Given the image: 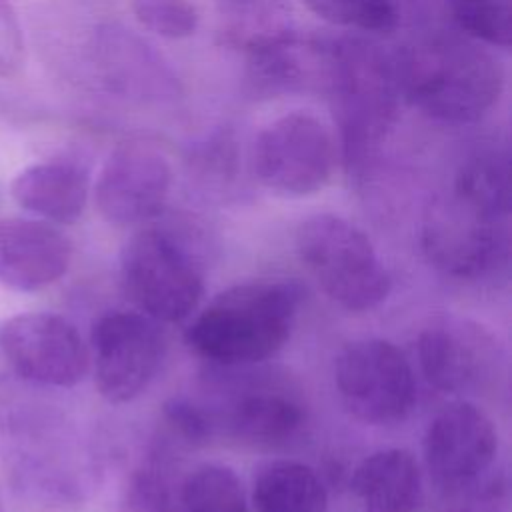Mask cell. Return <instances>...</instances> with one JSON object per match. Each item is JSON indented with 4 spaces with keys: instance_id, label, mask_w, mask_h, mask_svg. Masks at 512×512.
<instances>
[{
    "instance_id": "ffe728a7",
    "label": "cell",
    "mask_w": 512,
    "mask_h": 512,
    "mask_svg": "<svg viewBox=\"0 0 512 512\" xmlns=\"http://www.w3.org/2000/svg\"><path fill=\"white\" fill-rule=\"evenodd\" d=\"M258 512H328V492L318 472L298 460H276L254 478Z\"/></svg>"
},
{
    "instance_id": "cb8c5ba5",
    "label": "cell",
    "mask_w": 512,
    "mask_h": 512,
    "mask_svg": "<svg viewBox=\"0 0 512 512\" xmlns=\"http://www.w3.org/2000/svg\"><path fill=\"white\" fill-rule=\"evenodd\" d=\"M318 18L364 32H392L398 12L392 0H302Z\"/></svg>"
},
{
    "instance_id": "6da1fadb",
    "label": "cell",
    "mask_w": 512,
    "mask_h": 512,
    "mask_svg": "<svg viewBox=\"0 0 512 512\" xmlns=\"http://www.w3.org/2000/svg\"><path fill=\"white\" fill-rule=\"evenodd\" d=\"M304 290L290 278H260L216 294L186 328L188 348L220 368L272 358L290 340Z\"/></svg>"
},
{
    "instance_id": "7c38bea8",
    "label": "cell",
    "mask_w": 512,
    "mask_h": 512,
    "mask_svg": "<svg viewBox=\"0 0 512 512\" xmlns=\"http://www.w3.org/2000/svg\"><path fill=\"white\" fill-rule=\"evenodd\" d=\"M498 452V432L490 416L468 400L444 406L424 436L426 468L444 496L482 482Z\"/></svg>"
},
{
    "instance_id": "603a6c76",
    "label": "cell",
    "mask_w": 512,
    "mask_h": 512,
    "mask_svg": "<svg viewBox=\"0 0 512 512\" xmlns=\"http://www.w3.org/2000/svg\"><path fill=\"white\" fill-rule=\"evenodd\" d=\"M456 26L474 40L508 48L512 38V0H450Z\"/></svg>"
},
{
    "instance_id": "7402d4cb",
    "label": "cell",
    "mask_w": 512,
    "mask_h": 512,
    "mask_svg": "<svg viewBox=\"0 0 512 512\" xmlns=\"http://www.w3.org/2000/svg\"><path fill=\"white\" fill-rule=\"evenodd\" d=\"M180 512H248L238 474L224 464H200L186 474L178 490Z\"/></svg>"
},
{
    "instance_id": "83f0119b",
    "label": "cell",
    "mask_w": 512,
    "mask_h": 512,
    "mask_svg": "<svg viewBox=\"0 0 512 512\" xmlns=\"http://www.w3.org/2000/svg\"><path fill=\"white\" fill-rule=\"evenodd\" d=\"M24 64V40L10 0H0V78H10Z\"/></svg>"
},
{
    "instance_id": "2e32d148",
    "label": "cell",
    "mask_w": 512,
    "mask_h": 512,
    "mask_svg": "<svg viewBox=\"0 0 512 512\" xmlns=\"http://www.w3.org/2000/svg\"><path fill=\"white\" fill-rule=\"evenodd\" d=\"M250 80L262 94L330 88L334 44L300 40L290 30L274 34L250 48Z\"/></svg>"
},
{
    "instance_id": "4dcf8cb0",
    "label": "cell",
    "mask_w": 512,
    "mask_h": 512,
    "mask_svg": "<svg viewBox=\"0 0 512 512\" xmlns=\"http://www.w3.org/2000/svg\"><path fill=\"white\" fill-rule=\"evenodd\" d=\"M0 200H2V196H0Z\"/></svg>"
},
{
    "instance_id": "44dd1931",
    "label": "cell",
    "mask_w": 512,
    "mask_h": 512,
    "mask_svg": "<svg viewBox=\"0 0 512 512\" xmlns=\"http://www.w3.org/2000/svg\"><path fill=\"white\" fill-rule=\"evenodd\" d=\"M454 198L468 208L506 220L508 218V156L496 148L480 150L458 170Z\"/></svg>"
},
{
    "instance_id": "277c9868",
    "label": "cell",
    "mask_w": 512,
    "mask_h": 512,
    "mask_svg": "<svg viewBox=\"0 0 512 512\" xmlns=\"http://www.w3.org/2000/svg\"><path fill=\"white\" fill-rule=\"evenodd\" d=\"M120 282L138 312L156 322L188 318L204 294V268L194 244L168 226H148L120 254Z\"/></svg>"
},
{
    "instance_id": "4fadbf2b",
    "label": "cell",
    "mask_w": 512,
    "mask_h": 512,
    "mask_svg": "<svg viewBox=\"0 0 512 512\" xmlns=\"http://www.w3.org/2000/svg\"><path fill=\"white\" fill-rule=\"evenodd\" d=\"M170 184L172 168L158 148L126 142L110 152L98 174L96 208L114 226L142 224L160 214Z\"/></svg>"
},
{
    "instance_id": "e0dca14e",
    "label": "cell",
    "mask_w": 512,
    "mask_h": 512,
    "mask_svg": "<svg viewBox=\"0 0 512 512\" xmlns=\"http://www.w3.org/2000/svg\"><path fill=\"white\" fill-rule=\"evenodd\" d=\"M216 428H224L234 440L256 446L276 448L288 444L304 426L306 410L286 388L252 384L240 390L222 416H214Z\"/></svg>"
},
{
    "instance_id": "7a4b0ae2",
    "label": "cell",
    "mask_w": 512,
    "mask_h": 512,
    "mask_svg": "<svg viewBox=\"0 0 512 512\" xmlns=\"http://www.w3.org/2000/svg\"><path fill=\"white\" fill-rule=\"evenodd\" d=\"M396 74L412 104L450 124L482 118L504 86L498 60L474 42L458 38H434L414 46Z\"/></svg>"
},
{
    "instance_id": "9a60e30c",
    "label": "cell",
    "mask_w": 512,
    "mask_h": 512,
    "mask_svg": "<svg viewBox=\"0 0 512 512\" xmlns=\"http://www.w3.org/2000/svg\"><path fill=\"white\" fill-rule=\"evenodd\" d=\"M98 60L108 86L140 104H164L180 96V84L168 62L146 40L122 26L100 34Z\"/></svg>"
},
{
    "instance_id": "f546056e",
    "label": "cell",
    "mask_w": 512,
    "mask_h": 512,
    "mask_svg": "<svg viewBox=\"0 0 512 512\" xmlns=\"http://www.w3.org/2000/svg\"><path fill=\"white\" fill-rule=\"evenodd\" d=\"M0 512H4V504H2V496H0Z\"/></svg>"
},
{
    "instance_id": "5b68a950",
    "label": "cell",
    "mask_w": 512,
    "mask_h": 512,
    "mask_svg": "<svg viewBox=\"0 0 512 512\" xmlns=\"http://www.w3.org/2000/svg\"><path fill=\"white\" fill-rule=\"evenodd\" d=\"M296 252L326 296L348 312L380 306L392 286L372 240L354 222L314 214L296 230Z\"/></svg>"
},
{
    "instance_id": "f1b7e54d",
    "label": "cell",
    "mask_w": 512,
    "mask_h": 512,
    "mask_svg": "<svg viewBox=\"0 0 512 512\" xmlns=\"http://www.w3.org/2000/svg\"><path fill=\"white\" fill-rule=\"evenodd\" d=\"M228 10L230 12H238V10H244V8H252V6H258V4H264L268 0H224Z\"/></svg>"
},
{
    "instance_id": "4316f807",
    "label": "cell",
    "mask_w": 512,
    "mask_h": 512,
    "mask_svg": "<svg viewBox=\"0 0 512 512\" xmlns=\"http://www.w3.org/2000/svg\"><path fill=\"white\" fill-rule=\"evenodd\" d=\"M124 508L126 512H168L170 490L160 462H150L132 476Z\"/></svg>"
},
{
    "instance_id": "8fae6325",
    "label": "cell",
    "mask_w": 512,
    "mask_h": 512,
    "mask_svg": "<svg viewBox=\"0 0 512 512\" xmlns=\"http://www.w3.org/2000/svg\"><path fill=\"white\" fill-rule=\"evenodd\" d=\"M422 250L444 276L462 282L484 280L506 262V220L480 214L452 196L426 216Z\"/></svg>"
},
{
    "instance_id": "d4e9b609",
    "label": "cell",
    "mask_w": 512,
    "mask_h": 512,
    "mask_svg": "<svg viewBox=\"0 0 512 512\" xmlns=\"http://www.w3.org/2000/svg\"><path fill=\"white\" fill-rule=\"evenodd\" d=\"M132 12L150 32L178 40L198 28V10L192 0H132Z\"/></svg>"
},
{
    "instance_id": "ac0fdd59",
    "label": "cell",
    "mask_w": 512,
    "mask_h": 512,
    "mask_svg": "<svg viewBox=\"0 0 512 512\" xmlns=\"http://www.w3.org/2000/svg\"><path fill=\"white\" fill-rule=\"evenodd\" d=\"M14 202L26 212L52 224H74L88 202V174L70 160L30 164L10 186Z\"/></svg>"
},
{
    "instance_id": "d6986e66",
    "label": "cell",
    "mask_w": 512,
    "mask_h": 512,
    "mask_svg": "<svg viewBox=\"0 0 512 512\" xmlns=\"http://www.w3.org/2000/svg\"><path fill=\"white\" fill-rule=\"evenodd\" d=\"M352 492L362 512H416L422 502V472L404 448L376 450L356 466Z\"/></svg>"
},
{
    "instance_id": "30bf717a",
    "label": "cell",
    "mask_w": 512,
    "mask_h": 512,
    "mask_svg": "<svg viewBox=\"0 0 512 512\" xmlns=\"http://www.w3.org/2000/svg\"><path fill=\"white\" fill-rule=\"evenodd\" d=\"M0 350L16 378L36 386L72 388L90 370V352L72 322L52 312L8 318Z\"/></svg>"
},
{
    "instance_id": "484cf974",
    "label": "cell",
    "mask_w": 512,
    "mask_h": 512,
    "mask_svg": "<svg viewBox=\"0 0 512 512\" xmlns=\"http://www.w3.org/2000/svg\"><path fill=\"white\" fill-rule=\"evenodd\" d=\"M162 412L172 434L178 436L184 444H204L216 430L212 412L188 398H170Z\"/></svg>"
},
{
    "instance_id": "5bb4252c",
    "label": "cell",
    "mask_w": 512,
    "mask_h": 512,
    "mask_svg": "<svg viewBox=\"0 0 512 512\" xmlns=\"http://www.w3.org/2000/svg\"><path fill=\"white\" fill-rule=\"evenodd\" d=\"M72 244L56 224L40 218H0V282L36 292L60 280L70 266Z\"/></svg>"
},
{
    "instance_id": "3957f363",
    "label": "cell",
    "mask_w": 512,
    "mask_h": 512,
    "mask_svg": "<svg viewBox=\"0 0 512 512\" xmlns=\"http://www.w3.org/2000/svg\"><path fill=\"white\" fill-rule=\"evenodd\" d=\"M398 74L378 46L352 38L334 44L328 92L334 98L342 156L362 178L396 120Z\"/></svg>"
},
{
    "instance_id": "52a82bcc",
    "label": "cell",
    "mask_w": 512,
    "mask_h": 512,
    "mask_svg": "<svg viewBox=\"0 0 512 512\" xmlns=\"http://www.w3.org/2000/svg\"><path fill=\"white\" fill-rule=\"evenodd\" d=\"M88 352L98 394L110 404H126L144 394L156 378L166 342L150 316L112 310L94 322Z\"/></svg>"
},
{
    "instance_id": "ba28073f",
    "label": "cell",
    "mask_w": 512,
    "mask_h": 512,
    "mask_svg": "<svg viewBox=\"0 0 512 512\" xmlns=\"http://www.w3.org/2000/svg\"><path fill=\"white\" fill-rule=\"evenodd\" d=\"M262 186L302 198L322 190L334 172L336 150L328 128L306 112H290L260 130L252 154Z\"/></svg>"
},
{
    "instance_id": "8992f818",
    "label": "cell",
    "mask_w": 512,
    "mask_h": 512,
    "mask_svg": "<svg viewBox=\"0 0 512 512\" xmlns=\"http://www.w3.org/2000/svg\"><path fill=\"white\" fill-rule=\"evenodd\" d=\"M334 380L346 410L364 424H398L416 404L414 370L404 352L384 338L350 342L336 358Z\"/></svg>"
},
{
    "instance_id": "9c48e42d",
    "label": "cell",
    "mask_w": 512,
    "mask_h": 512,
    "mask_svg": "<svg viewBox=\"0 0 512 512\" xmlns=\"http://www.w3.org/2000/svg\"><path fill=\"white\" fill-rule=\"evenodd\" d=\"M418 364L436 390L454 396L492 388L504 366L498 336L464 316H440L422 328L416 342Z\"/></svg>"
}]
</instances>
